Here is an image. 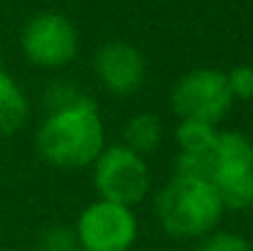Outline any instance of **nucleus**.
Listing matches in <instances>:
<instances>
[{
	"instance_id": "f257e3e1",
	"label": "nucleus",
	"mask_w": 253,
	"mask_h": 251,
	"mask_svg": "<svg viewBox=\"0 0 253 251\" xmlns=\"http://www.w3.org/2000/svg\"><path fill=\"white\" fill-rule=\"evenodd\" d=\"M35 143L40 155L54 167L79 170L93 165L106 148V128L96 101L86 94L72 106L47 111Z\"/></svg>"
},
{
	"instance_id": "f03ea898",
	"label": "nucleus",
	"mask_w": 253,
	"mask_h": 251,
	"mask_svg": "<svg viewBox=\"0 0 253 251\" xmlns=\"http://www.w3.org/2000/svg\"><path fill=\"white\" fill-rule=\"evenodd\" d=\"M158 219L174 239H202L216 229L224 204L219 192L207 180L174 175L158 192Z\"/></svg>"
},
{
	"instance_id": "7ed1b4c3",
	"label": "nucleus",
	"mask_w": 253,
	"mask_h": 251,
	"mask_svg": "<svg viewBox=\"0 0 253 251\" xmlns=\"http://www.w3.org/2000/svg\"><path fill=\"white\" fill-rule=\"evenodd\" d=\"M153 175L145 155L123 143L106 146L93 160V187L101 200L135 207L150 192Z\"/></svg>"
},
{
	"instance_id": "20e7f679",
	"label": "nucleus",
	"mask_w": 253,
	"mask_h": 251,
	"mask_svg": "<svg viewBox=\"0 0 253 251\" xmlns=\"http://www.w3.org/2000/svg\"><path fill=\"white\" fill-rule=\"evenodd\" d=\"M169 106L179 121L192 118V121H204L216 126L234 106L226 72L214 67H199L182 74L172 86Z\"/></svg>"
},
{
	"instance_id": "39448f33",
	"label": "nucleus",
	"mask_w": 253,
	"mask_h": 251,
	"mask_svg": "<svg viewBox=\"0 0 253 251\" xmlns=\"http://www.w3.org/2000/svg\"><path fill=\"white\" fill-rule=\"evenodd\" d=\"M20 47L35 67L62 69L74 62L79 52V35L74 22L62 12H37L20 35Z\"/></svg>"
},
{
	"instance_id": "423d86ee",
	"label": "nucleus",
	"mask_w": 253,
	"mask_h": 251,
	"mask_svg": "<svg viewBox=\"0 0 253 251\" xmlns=\"http://www.w3.org/2000/svg\"><path fill=\"white\" fill-rule=\"evenodd\" d=\"M74 232L82 251H130L138 239V219L133 207L98 197L84 207Z\"/></svg>"
},
{
	"instance_id": "0eeeda50",
	"label": "nucleus",
	"mask_w": 253,
	"mask_h": 251,
	"mask_svg": "<svg viewBox=\"0 0 253 251\" xmlns=\"http://www.w3.org/2000/svg\"><path fill=\"white\" fill-rule=\"evenodd\" d=\"M93 69L101 86L116 96H133L145 84V57L128 42H106L93 57Z\"/></svg>"
},
{
	"instance_id": "6e6552de",
	"label": "nucleus",
	"mask_w": 253,
	"mask_h": 251,
	"mask_svg": "<svg viewBox=\"0 0 253 251\" xmlns=\"http://www.w3.org/2000/svg\"><path fill=\"white\" fill-rule=\"evenodd\" d=\"M219 192L224 212H246L253 207V167L224 170L211 182Z\"/></svg>"
},
{
	"instance_id": "1a4fd4ad",
	"label": "nucleus",
	"mask_w": 253,
	"mask_h": 251,
	"mask_svg": "<svg viewBox=\"0 0 253 251\" xmlns=\"http://www.w3.org/2000/svg\"><path fill=\"white\" fill-rule=\"evenodd\" d=\"M211 153L216 160V175L224 170L253 167V141L241 131H219Z\"/></svg>"
},
{
	"instance_id": "9d476101",
	"label": "nucleus",
	"mask_w": 253,
	"mask_h": 251,
	"mask_svg": "<svg viewBox=\"0 0 253 251\" xmlns=\"http://www.w3.org/2000/svg\"><path fill=\"white\" fill-rule=\"evenodd\" d=\"M30 101L22 86L0 67V136H10L27 121Z\"/></svg>"
},
{
	"instance_id": "9b49d317",
	"label": "nucleus",
	"mask_w": 253,
	"mask_h": 251,
	"mask_svg": "<svg viewBox=\"0 0 253 251\" xmlns=\"http://www.w3.org/2000/svg\"><path fill=\"white\" fill-rule=\"evenodd\" d=\"M163 141V123L155 113H135L133 118H128L126 128H123V146H128L130 151L140 153V155H150L158 151Z\"/></svg>"
},
{
	"instance_id": "f8f14e48",
	"label": "nucleus",
	"mask_w": 253,
	"mask_h": 251,
	"mask_svg": "<svg viewBox=\"0 0 253 251\" xmlns=\"http://www.w3.org/2000/svg\"><path fill=\"white\" fill-rule=\"evenodd\" d=\"M216 126L214 123H204V121H192V118H182L174 138L179 146V153H202L209 151L216 141Z\"/></svg>"
},
{
	"instance_id": "ddd939ff",
	"label": "nucleus",
	"mask_w": 253,
	"mask_h": 251,
	"mask_svg": "<svg viewBox=\"0 0 253 251\" xmlns=\"http://www.w3.org/2000/svg\"><path fill=\"white\" fill-rule=\"evenodd\" d=\"M197 251H253L251 239H246L239 232H226V229H214L207 237L199 239Z\"/></svg>"
},
{
	"instance_id": "4468645a",
	"label": "nucleus",
	"mask_w": 253,
	"mask_h": 251,
	"mask_svg": "<svg viewBox=\"0 0 253 251\" xmlns=\"http://www.w3.org/2000/svg\"><path fill=\"white\" fill-rule=\"evenodd\" d=\"M40 251H82L77 242V232L64 224L47 227L40 237Z\"/></svg>"
},
{
	"instance_id": "2eb2a0df",
	"label": "nucleus",
	"mask_w": 253,
	"mask_h": 251,
	"mask_svg": "<svg viewBox=\"0 0 253 251\" xmlns=\"http://www.w3.org/2000/svg\"><path fill=\"white\" fill-rule=\"evenodd\" d=\"M84 96L86 94L79 89V86H74V84H69V82H57V84H52V86L47 89V94H44L47 111L72 106V103H77V101L84 99Z\"/></svg>"
},
{
	"instance_id": "dca6fc26",
	"label": "nucleus",
	"mask_w": 253,
	"mask_h": 251,
	"mask_svg": "<svg viewBox=\"0 0 253 251\" xmlns=\"http://www.w3.org/2000/svg\"><path fill=\"white\" fill-rule=\"evenodd\" d=\"M226 82H229L234 101L236 99H241V101L253 99V67L251 64H239V67L229 69L226 72Z\"/></svg>"
},
{
	"instance_id": "f3484780",
	"label": "nucleus",
	"mask_w": 253,
	"mask_h": 251,
	"mask_svg": "<svg viewBox=\"0 0 253 251\" xmlns=\"http://www.w3.org/2000/svg\"><path fill=\"white\" fill-rule=\"evenodd\" d=\"M251 247H253V237H251Z\"/></svg>"
}]
</instances>
